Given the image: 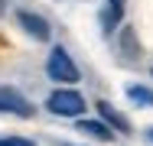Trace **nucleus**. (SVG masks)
Here are the masks:
<instances>
[{"mask_svg":"<svg viewBox=\"0 0 153 146\" xmlns=\"http://www.w3.org/2000/svg\"><path fill=\"white\" fill-rule=\"evenodd\" d=\"M0 114H13V117H33V104L10 85H0Z\"/></svg>","mask_w":153,"mask_h":146,"instance_id":"7ed1b4c3","label":"nucleus"},{"mask_svg":"<svg viewBox=\"0 0 153 146\" xmlns=\"http://www.w3.org/2000/svg\"><path fill=\"white\" fill-rule=\"evenodd\" d=\"M127 97L134 104H140V107H153V91L143 85H127Z\"/></svg>","mask_w":153,"mask_h":146,"instance_id":"0eeeda50","label":"nucleus"},{"mask_svg":"<svg viewBox=\"0 0 153 146\" xmlns=\"http://www.w3.org/2000/svg\"><path fill=\"white\" fill-rule=\"evenodd\" d=\"M78 130H82V133H88V136H94V140H104V143H111V140H114V133L108 130V123H104V120H78Z\"/></svg>","mask_w":153,"mask_h":146,"instance_id":"423d86ee","label":"nucleus"},{"mask_svg":"<svg viewBox=\"0 0 153 146\" xmlns=\"http://www.w3.org/2000/svg\"><path fill=\"white\" fill-rule=\"evenodd\" d=\"M108 7H114V10H124V0H108Z\"/></svg>","mask_w":153,"mask_h":146,"instance_id":"9b49d317","label":"nucleus"},{"mask_svg":"<svg viewBox=\"0 0 153 146\" xmlns=\"http://www.w3.org/2000/svg\"><path fill=\"white\" fill-rule=\"evenodd\" d=\"M147 140H150V143H153V127H150V130H147Z\"/></svg>","mask_w":153,"mask_h":146,"instance_id":"f8f14e48","label":"nucleus"},{"mask_svg":"<svg viewBox=\"0 0 153 146\" xmlns=\"http://www.w3.org/2000/svg\"><path fill=\"white\" fill-rule=\"evenodd\" d=\"M46 75L52 78V81H59V85H75L82 75H78V65L72 62V55L62 49V46H56L52 52H49V58H46Z\"/></svg>","mask_w":153,"mask_h":146,"instance_id":"f257e3e1","label":"nucleus"},{"mask_svg":"<svg viewBox=\"0 0 153 146\" xmlns=\"http://www.w3.org/2000/svg\"><path fill=\"white\" fill-rule=\"evenodd\" d=\"M0 146H36V143L23 140V136H0Z\"/></svg>","mask_w":153,"mask_h":146,"instance_id":"9d476101","label":"nucleus"},{"mask_svg":"<svg viewBox=\"0 0 153 146\" xmlns=\"http://www.w3.org/2000/svg\"><path fill=\"white\" fill-rule=\"evenodd\" d=\"M16 23L30 32L33 39H39V42H49V36H52V29H49V23L39 16V13H30V10H20L16 13Z\"/></svg>","mask_w":153,"mask_h":146,"instance_id":"20e7f679","label":"nucleus"},{"mask_svg":"<svg viewBox=\"0 0 153 146\" xmlns=\"http://www.w3.org/2000/svg\"><path fill=\"white\" fill-rule=\"evenodd\" d=\"M98 104V114H101V120L108 123V127H114L117 133H130V120L117 111V107H111V101H94Z\"/></svg>","mask_w":153,"mask_h":146,"instance_id":"39448f33","label":"nucleus"},{"mask_svg":"<svg viewBox=\"0 0 153 146\" xmlns=\"http://www.w3.org/2000/svg\"><path fill=\"white\" fill-rule=\"evenodd\" d=\"M121 13H124V10H114V7H108V10L101 13V26H104V32H111V29L121 23Z\"/></svg>","mask_w":153,"mask_h":146,"instance_id":"6e6552de","label":"nucleus"},{"mask_svg":"<svg viewBox=\"0 0 153 146\" xmlns=\"http://www.w3.org/2000/svg\"><path fill=\"white\" fill-rule=\"evenodd\" d=\"M121 42H124V49H127V55H140V46H137V39H134V29H130V26H124Z\"/></svg>","mask_w":153,"mask_h":146,"instance_id":"1a4fd4ad","label":"nucleus"},{"mask_svg":"<svg viewBox=\"0 0 153 146\" xmlns=\"http://www.w3.org/2000/svg\"><path fill=\"white\" fill-rule=\"evenodd\" d=\"M46 107H49V114H56V117H82L88 104H85V97H82L78 91H72V88H59V91L49 94Z\"/></svg>","mask_w":153,"mask_h":146,"instance_id":"f03ea898","label":"nucleus"}]
</instances>
